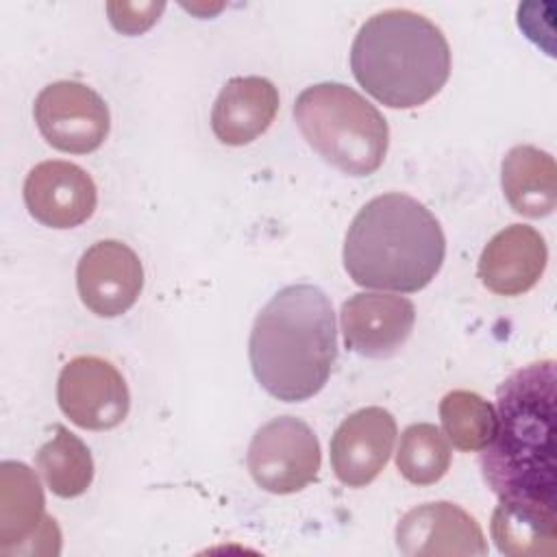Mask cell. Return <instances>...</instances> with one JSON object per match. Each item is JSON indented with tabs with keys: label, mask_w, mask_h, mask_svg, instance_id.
Here are the masks:
<instances>
[{
	"label": "cell",
	"mask_w": 557,
	"mask_h": 557,
	"mask_svg": "<svg viewBox=\"0 0 557 557\" xmlns=\"http://www.w3.org/2000/svg\"><path fill=\"white\" fill-rule=\"evenodd\" d=\"M555 361L511 372L496 389V433L479 463L498 503L555 513Z\"/></svg>",
	"instance_id": "cell-1"
},
{
	"label": "cell",
	"mask_w": 557,
	"mask_h": 557,
	"mask_svg": "<svg viewBox=\"0 0 557 557\" xmlns=\"http://www.w3.org/2000/svg\"><path fill=\"white\" fill-rule=\"evenodd\" d=\"M259 385L283 403H302L329 381L337 329L329 296L309 283L278 289L257 313L248 339Z\"/></svg>",
	"instance_id": "cell-2"
},
{
	"label": "cell",
	"mask_w": 557,
	"mask_h": 557,
	"mask_svg": "<svg viewBox=\"0 0 557 557\" xmlns=\"http://www.w3.org/2000/svg\"><path fill=\"white\" fill-rule=\"evenodd\" d=\"M446 237L437 218L398 191L368 200L344 239V268L352 283L370 289L413 294L440 272Z\"/></svg>",
	"instance_id": "cell-3"
},
{
	"label": "cell",
	"mask_w": 557,
	"mask_h": 557,
	"mask_svg": "<svg viewBox=\"0 0 557 557\" xmlns=\"http://www.w3.org/2000/svg\"><path fill=\"white\" fill-rule=\"evenodd\" d=\"M355 81L389 109H416L450 76V48L440 26L411 9L368 17L350 46Z\"/></svg>",
	"instance_id": "cell-4"
},
{
	"label": "cell",
	"mask_w": 557,
	"mask_h": 557,
	"mask_svg": "<svg viewBox=\"0 0 557 557\" xmlns=\"http://www.w3.org/2000/svg\"><path fill=\"white\" fill-rule=\"evenodd\" d=\"M294 120L307 144L348 176H370L385 161L389 128L383 113L344 83L302 89Z\"/></svg>",
	"instance_id": "cell-5"
},
{
	"label": "cell",
	"mask_w": 557,
	"mask_h": 557,
	"mask_svg": "<svg viewBox=\"0 0 557 557\" xmlns=\"http://www.w3.org/2000/svg\"><path fill=\"white\" fill-rule=\"evenodd\" d=\"M246 463L261 490L294 494L315 481L322 463L320 442L305 420L278 416L257 429Z\"/></svg>",
	"instance_id": "cell-6"
},
{
	"label": "cell",
	"mask_w": 557,
	"mask_h": 557,
	"mask_svg": "<svg viewBox=\"0 0 557 557\" xmlns=\"http://www.w3.org/2000/svg\"><path fill=\"white\" fill-rule=\"evenodd\" d=\"M61 531L46 513L37 474L22 461L0 466V555H59Z\"/></svg>",
	"instance_id": "cell-7"
},
{
	"label": "cell",
	"mask_w": 557,
	"mask_h": 557,
	"mask_svg": "<svg viewBox=\"0 0 557 557\" xmlns=\"http://www.w3.org/2000/svg\"><path fill=\"white\" fill-rule=\"evenodd\" d=\"M33 115L41 137L52 148L72 154L98 150L111 126L107 102L78 81L46 85L35 98Z\"/></svg>",
	"instance_id": "cell-8"
},
{
	"label": "cell",
	"mask_w": 557,
	"mask_h": 557,
	"mask_svg": "<svg viewBox=\"0 0 557 557\" xmlns=\"http://www.w3.org/2000/svg\"><path fill=\"white\" fill-rule=\"evenodd\" d=\"M57 403L76 426L109 431L128 416L131 394L111 361L96 355H78L61 368Z\"/></svg>",
	"instance_id": "cell-9"
},
{
	"label": "cell",
	"mask_w": 557,
	"mask_h": 557,
	"mask_svg": "<svg viewBox=\"0 0 557 557\" xmlns=\"http://www.w3.org/2000/svg\"><path fill=\"white\" fill-rule=\"evenodd\" d=\"M396 546L407 557L487 555V542L476 518L448 500L409 509L396 524Z\"/></svg>",
	"instance_id": "cell-10"
},
{
	"label": "cell",
	"mask_w": 557,
	"mask_h": 557,
	"mask_svg": "<svg viewBox=\"0 0 557 557\" xmlns=\"http://www.w3.org/2000/svg\"><path fill=\"white\" fill-rule=\"evenodd\" d=\"M76 287L83 305L91 313L117 318L126 313L141 294V261L124 242L100 239L81 255Z\"/></svg>",
	"instance_id": "cell-11"
},
{
	"label": "cell",
	"mask_w": 557,
	"mask_h": 557,
	"mask_svg": "<svg viewBox=\"0 0 557 557\" xmlns=\"http://www.w3.org/2000/svg\"><path fill=\"white\" fill-rule=\"evenodd\" d=\"M344 344L368 359H387L409 339L416 307L405 296L361 292L342 305Z\"/></svg>",
	"instance_id": "cell-12"
},
{
	"label": "cell",
	"mask_w": 557,
	"mask_h": 557,
	"mask_svg": "<svg viewBox=\"0 0 557 557\" xmlns=\"http://www.w3.org/2000/svg\"><path fill=\"white\" fill-rule=\"evenodd\" d=\"M28 213L50 228H74L91 218L98 205L94 178L70 161H41L24 181Z\"/></svg>",
	"instance_id": "cell-13"
},
{
	"label": "cell",
	"mask_w": 557,
	"mask_h": 557,
	"mask_svg": "<svg viewBox=\"0 0 557 557\" xmlns=\"http://www.w3.org/2000/svg\"><path fill=\"white\" fill-rule=\"evenodd\" d=\"M394 442L396 420L387 409H357L331 437V468L344 485L366 487L389 461Z\"/></svg>",
	"instance_id": "cell-14"
},
{
	"label": "cell",
	"mask_w": 557,
	"mask_h": 557,
	"mask_svg": "<svg viewBox=\"0 0 557 557\" xmlns=\"http://www.w3.org/2000/svg\"><path fill=\"white\" fill-rule=\"evenodd\" d=\"M546 261L548 248L540 231L529 224H509L485 244L479 278L498 296H520L537 285Z\"/></svg>",
	"instance_id": "cell-15"
},
{
	"label": "cell",
	"mask_w": 557,
	"mask_h": 557,
	"mask_svg": "<svg viewBox=\"0 0 557 557\" xmlns=\"http://www.w3.org/2000/svg\"><path fill=\"white\" fill-rule=\"evenodd\" d=\"M278 111V89L263 76H235L211 109V131L226 146H246L263 135Z\"/></svg>",
	"instance_id": "cell-16"
},
{
	"label": "cell",
	"mask_w": 557,
	"mask_h": 557,
	"mask_svg": "<svg viewBox=\"0 0 557 557\" xmlns=\"http://www.w3.org/2000/svg\"><path fill=\"white\" fill-rule=\"evenodd\" d=\"M500 185L509 207L524 218H544L557 207L555 159L535 146H513L500 165Z\"/></svg>",
	"instance_id": "cell-17"
},
{
	"label": "cell",
	"mask_w": 557,
	"mask_h": 557,
	"mask_svg": "<svg viewBox=\"0 0 557 557\" xmlns=\"http://www.w3.org/2000/svg\"><path fill=\"white\" fill-rule=\"evenodd\" d=\"M490 533L496 548L509 557H555L557 553V513L498 503Z\"/></svg>",
	"instance_id": "cell-18"
},
{
	"label": "cell",
	"mask_w": 557,
	"mask_h": 557,
	"mask_svg": "<svg viewBox=\"0 0 557 557\" xmlns=\"http://www.w3.org/2000/svg\"><path fill=\"white\" fill-rule=\"evenodd\" d=\"M35 466L48 490L59 498H76L85 494L94 481L89 448L63 424H57L52 440L39 448Z\"/></svg>",
	"instance_id": "cell-19"
},
{
	"label": "cell",
	"mask_w": 557,
	"mask_h": 557,
	"mask_svg": "<svg viewBox=\"0 0 557 557\" xmlns=\"http://www.w3.org/2000/svg\"><path fill=\"white\" fill-rule=\"evenodd\" d=\"M446 437L463 453L483 450L496 433V407L470 389H453L440 400Z\"/></svg>",
	"instance_id": "cell-20"
},
{
	"label": "cell",
	"mask_w": 557,
	"mask_h": 557,
	"mask_svg": "<svg viewBox=\"0 0 557 557\" xmlns=\"http://www.w3.org/2000/svg\"><path fill=\"white\" fill-rule=\"evenodd\" d=\"M450 444L431 422H418L403 431L396 468L413 485H433L450 468Z\"/></svg>",
	"instance_id": "cell-21"
},
{
	"label": "cell",
	"mask_w": 557,
	"mask_h": 557,
	"mask_svg": "<svg viewBox=\"0 0 557 557\" xmlns=\"http://www.w3.org/2000/svg\"><path fill=\"white\" fill-rule=\"evenodd\" d=\"M165 9L163 2H109V20L115 30L124 35H139L148 30Z\"/></svg>",
	"instance_id": "cell-22"
}]
</instances>
